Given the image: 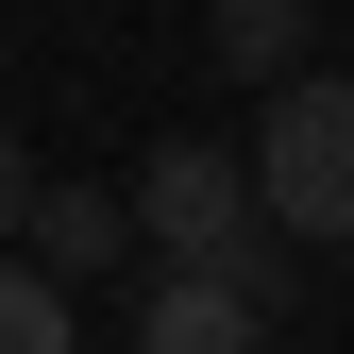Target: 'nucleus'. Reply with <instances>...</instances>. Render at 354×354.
Returning <instances> with one entry per match:
<instances>
[{
  "instance_id": "f257e3e1",
  "label": "nucleus",
  "mask_w": 354,
  "mask_h": 354,
  "mask_svg": "<svg viewBox=\"0 0 354 354\" xmlns=\"http://www.w3.org/2000/svg\"><path fill=\"white\" fill-rule=\"evenodd\" d=\"M253 203H270L287 253H354V84H337V68H287V84H270Z\"/></svg>"
},
{
  "instance_id": "f03ea898",
  "label": "nucleus",
  "mask_w": 354,
  "mask_h": 354,
  "mask_svg": "<svg viewBox=\"0 0 354 354\" xmlns=\"http://www.w3.org/2000/svg\"><path fill=\"white\" fill-rule=\"evenodd\" d=\"M136 236L169 253V270H287L270 203H253V152H219V136H169L136 169Z\"/></svg>"
},
{
  "instance_id": "7ed1b4c3",
  "label": "nucleus",
  "mask_w": 354,
  "mask_h": 354,
  "mask_svg": "<svg viewBox=\"0 0 354 354\" xmlns=\"http://www.w3.org/2000/svg\"><path fill=\"white\" fill-rule=\"evenodd\" d=\"M270 321H287V270H152L136 354H270Z\"/></svg>"
},
{
  "instance_id": "20e7f679",
  "label": "nucleus",
  "mask_w": 354,
  "mask_h": 354,
  "mask_svg": "<svg viewBox=\"0 0 354 354\" xmlns=\"http://www.w3.org/2000/svg\"><path fill=\"white\" fill-rule=\"evenodd\" d=\"M17 253L34 270H118V253H136V186H34Z\"/></svg>"
},
{
  "instance_id": "39448f33",
  "label": "nucleus",
  "mask_w": 354,
  "mask_h": 354,
  "mask_svg": "<svg viewBox=\"0 0 354 354\" xmlns=\"http://www.w3.org/2000/svg\"><path fill=\"white\" fill-rule=\"evenodd\" d=\"M203 34H219V68H236V84H287V68H304V0H219Z\"/></svg>"
},
{
  "instance_id": "423d86ee",
  "label": "nucleus",
  "mask_w": 354,
  "mask_h": 354,
  "mask_svg": "<svg viewBox=\"0 0 354 354\" xmlns=\"http://www.w3.org/2000/svg\"><path fill=\"white\" fill-rule=\"evenodd\" d=\"M84 321H68V270H34L17 236H0V354H68Z\"/></svg>"
},
{
  "instance_id": "0eeeda50",
  "label": "nucleus",
  "mask_w": 354,
  "mask_h": 354,
  "mask_svg": "<svg viewBox=\"0 0 354 354\" xmlns=\"http://www.w3.org/2000/svg\"><path fill=\"white\" fill-rule=\"evenodd\" d=\"M34 219V152H17V118H0V236Z\"/></svg>"
},
{
  "instance_id": "6e6552de",
  "label": "nucleus",
  "mask_w": 354,
  "mask_h": 354,
  "mask_svg": "<svg viewBox=\"0 0 354 354\" xmlns=\"http://www.w3.org/2000/svg\"><path fill=\"white\" fill-rule=\"evenodd\" d=\"M68 354H84V337H68Z\"/></svg>"
}]
</instances>
